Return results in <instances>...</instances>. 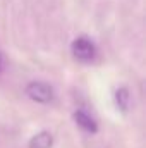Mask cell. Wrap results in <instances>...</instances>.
<instances>
[{
    "instance_id": "cell-1",
    "label": "cell",
    "mask_w": 146,
    "mask_h": 148,
    "mask_svg": "<svg viewBox=\"0 0 146 148\" xmlns=\"http://www.w3.org/2000/svg\"><path fill=\"white\" fill-rule=\"evenodd\" d=\"M71 52H72L74 59H77L81 62H91L96 55V47L89 38L77 36L71 45Z\"/></svg>"
},
{
    "instance_id": "cell-2",
    "label": "cell",
    "mask_w": 146,
    "mask_h": 148,
    "mask_svg": "<svg viewBox=\"0 0 146 148\" xmlns=\"http://www.w3.org/2000/svg\"><path fill=\"white\" fill-rule=\"evenodd\" d=\"M26 95L38 103H48L53 100V90L50 84L41 83V81H33L26 86Z\"/></svg>"
},
{
    "instance_id": "cell-3",
    "label": "cell",
    "mask_w": 146,
    "mask_h": 148,
    "mask_svg": "<svg viewBox=\"0 0 146 148\" xmlns=\"http://www.w3.org/2000/svg\"><path fill=\"white\" fill-rule=\"evenodd\" d=\"M74 121H76V124H77L83 131H86V133L95 134V133L98 131V124L95 122V119H93L88 112L76 110V112H74Z\"/></svg>"
},
{
    "instance_id": "cell-4",
    "label": "cell",
    "mask_w": 146,
    "mask_h": 148,
    "mask_svg": "<svg viewBox=\"0 0 146 148\" xmlns=\"http://www.w3.org/2000/svg\"><path fill=\"white\" fill-rule=\"evenodd\" d=\"M52 145H53V136L50 131H40L28 143L29 148H52Z\"/></svg>"
},
{
    "instance_id": "cell-5",
    "label": "cell",
    "mask_w": 146,
    "mask_h": 148,
    "mask_svg": "<svg viewBox=\"0 0 146 148\" xmlns=\"http://www.w3.org/2000/svg\"><path fill=\"white\" fill-rule=\"evenodd\" d=\"M129 100H131V95H129V90L127 88H119L115 91V105L119 107L120 112H127V109H129Z\"/></svg>"
},
{
    "instance_id": "cell-6",
    "label": "cell",
    "mask_w": 146,
    "mask_h": 148,
    "mask_svg": "<svg viewBox=\"0 0 146 148\" xmlns=\"http://www.w3.org/2000/svg\"><path fill=\"white\" fill-rule=\"evenodd\" d=\"M0 71H2V55H0Z\"/></svg>"
}]
</instances>
